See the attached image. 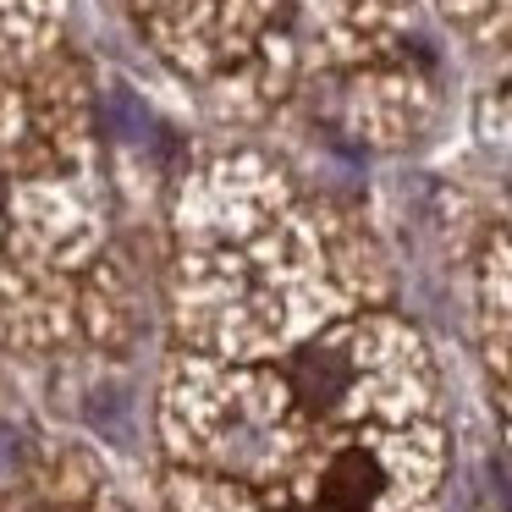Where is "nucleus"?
Here are the masks:
<instances>
[{
  "instance_id": "3",
  "label": "nucleus",
  "mask_w": 512,
  "mask_h": 512,
  "mask_svg": "<svg viewBox=\"0 0 512 512\" xmlns=\"http://www.w3.org/2000/svg\"><path fill=\"white\" fill-rule=\"evenodd\" d=\"M23 463V441H17L12 424H0V468H17Z\"/></svg>"
},
{
  "instance_id": "2",
  "label": "nucleus",
  "mask_w": 512,
  "mask_h": 512,
  "mask_svg": "<svg viewBox=\"0 0 512 512\" xmlns=\"http://www.w3.org/2000/svg\"><path fill=\"white\" fill-rule=\"evenodd\" d=\"M380 490H386V468L369 452H358V446L353 452H336L320 479V501L331 512H364V507H375Z\"/></svg>"
},
{
  "instance_id": "1",
  "label": "nucleus",
  "mask_w": 512,
  "mask_h": 512,
  "mask_svg": "<svg viewBox=\"0 0 512 512\" xmlns=\"http://www.w3.org/2000/svg\"><path fill=\"white\" fill-rule=\"evenodd\" d=\"M287 380H292V397L309 413H331L336 402L347 397V386H353V369H347V358L331 353V347H303L287 364Z\"/></svg>"
},
{
  "instance_id": "4",
  "label": "nucleus",
  "mask_w": 512,
  "mask_h": 512,
  "mask_svg": "<svg viewBox=\"0 0 512 512\" xmlns=\"http://www.w3.org/2000/svg\"><path fill=\"white\" fill-rule=\"evenodd\" d=\"M281 512H303V507H281Z\"/></svg>"
}]
</instances>
